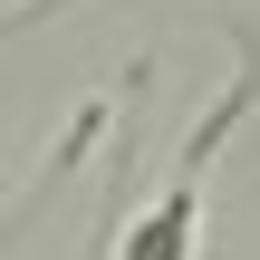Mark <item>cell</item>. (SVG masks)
I'll use <instances>...</instances> for the list:
<instances>
[{
  "mask_svg": "<svg viewBox=\"0 0 260 260\" xmlns=\"http://www.w3.org/2000/svg\"><path fill=\"white\" fill-rule=\"evenodd\" d=\"M212 135H222V125H203V145L183 154V174H174L164 212H154V222H135V241H125V260H183V251H193V212H203V183H193V164L212 154Z\"/></svg>",
  "mask_w": 260,
  "mask_h": 260,
  "instance_id": "cell-1",
  "label": "cell"
}]
</instances>
